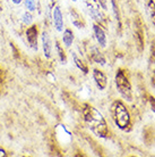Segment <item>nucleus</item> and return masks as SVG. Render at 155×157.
<instances>
[{
    "label": "nucleus",
    "instance_id": "obj_24",
    "mask_svg": "<svg viewBox=\"0 0 155 157\" xmlns=\"http://www.w3.org/2000/svg\"><path fill=\"white\" fill-rule=\"evenodd\" d=\"M50 1H53V0H50Z\"/></svg>",
    "mask_w": 155,
    "mask_h": 157
},
{
    "label": "nucleus",
    "instance_id": "obj_12",
    "mask_svg": "<svg viewBox=\"0 0 155 157\" xmlns=\"http://www.w3.org/2000/svg\"><path fill=\"white\" fill-rule=\"evenodd\" d=\"M62 41H63V43L66 44L67 47H70V46H71V43L74 41V33L71 32V30H69V29L65 30L63 36H62Z\"/></svg>",
    "mask_w": 155,
    "mask_h": 157
},
{
    "label": "nucleus",
    "instance_id": "obj_7",
    "mask_svg": "<svg viewBox=\"0 0 155 157\" xmlns=\"http://www.w3.org/2000/svg\"><path fill=\"white\" fill-rule=\"evenodd\" d=\"M94 33H95V38H96L97 42L101 47H105L106 46V36H105L104 30L101 28V25L99 24H94L93 26Z\"/></svg>",
    "mask_w": 155,
    "mask_h": 157
},
{
    "label": "nucleus",
    "instance_id": "obj_23",
    "mask_svg": "<svg viewBox=\"0 0 155 157\" xmlns=\"http://www.w3.org/2000/svg\"><path fill=\"white\" fill-rule=\"evenodd\" d=\"M13 2H14V4H16V5H18V4H20V2H22V0H13Z\"/></svg>",
    "mask_w": 155,
    "mask_h": 157
},
{
    "label": "nucleus",
    "instance_id": "obj_20",
    "mask_svg": "<svg viewBox=\"0 0 155 157\" xmlns=\"http://www.w3.org/2000/svg\"><path fill=\"white\" fill-rule=\"evenodd\" d=\"M4 82H5V72L2 71V68L0 67V91H1V88H2Z\"/></svg>",
    "mask_w": 155,
    "mask_h": 157
},
{
    "label": "nucleus",
    "instance_id": "obj_10",
    "mask_svg": "<svg viewBox=\"0 0 155 157\" xmlns=\"http://www.w3.org/2000/svg\"><path fill=\"white\" fill-rule=\"evenodd\" d=\"M136 39L138 40V43H139V49L143 50L144 49V30L142 24H138L136 26Z\"/></svg>",
    "mask_w": 155,
    "mask_h": 157
},
{
    "label": "nucleus",
    "instance_id": "obj_5",
    "mask_svg": "<svg viewBox=\"0 0 155 157\" xmlns=\"http://www.w3.org/2000/svg\"><path fill=\"white\" fill-rule=\"evenodd\" d=\"M93 78H94L95 83H96L97 88H99L100 90H104L105 88H106V84H108L106 75L102 71L95 68V70H93Z\"/></svg>",
    "mask_w": 155,
    "mask_h": 157
},
{
    "label": "nucleus",
    "instance_id": "obj_18",
    "mask_svg": "<svg viewBox=\"0 0 155 157\" xmlns=\"http://www.w3.org/2000/svg\"><path fill=\"white\" fill-rule=\"evenodd\" d=\"M25 6L28 10L33 12L35 9V0H25Z\"/></svg>",
    "mask_w": 155,
    "mask_h": 157
},
{
    "label": "nucleus",
    "instance_id": "obj_6",
    "mask_svg": "<svg viewBox=\"0 0 155 157\" xmlns=\"http://www.w3.org/2000/svg\"><path fill=\"white\" fill-rule=\"evenodd\" d=\"M52 20H53L54 28L57 29V31H62V29H63V17H62V13L59 7H54L53 13H52Z\"/></svg>",
    "mask_w": 155,
    "mask_h": 157
},
{
    "label": "nucleus",
    "instance_id": "obj_22",
    "mask_svg": "<svg viewBox=\"0 0 155 157\" xmlns=\"http://www.w3.org/2000/svg\"><path fill=\"white\" fill-rule=\"evenodd\" d=\"M0 156H6V151L4 149H0Z\"/></svg>",
    "mask_w": 155,
    "mask_h": 157
},
{
    "label": "nucleus",
    "instance_id": "obj_14",
    "mask_svg": "<svg viewBox=\"0 0 155 157\" xmlns=\"http://www.w3.org/2000/svg\"><path fill=\"white\" fill-rule=\"evenodd\" d=\"M56 49H57V51H58V55H59L60 60H61L62 63H66L67 62L66 52H65V50L61 48V46H60V43H59L58 41H56Z\"/></svg>",
    "mask_w": 155,
    "mask_h": 157
},
{
    "label": "nucleus",
    "instance_id": "obj_15",
    "mask_svg": "<svg viewBox=\"0 0 155 157\" xmlns=\"http://www.w3.org/2000/svg\"><path fill=\"white\" fill-rule=\"evenodd\" d=\"M150 76L152 86L155 88V62H150Z\"/></svg>",
    "mask_w": 155,
    "mask_h": 157
},
{
    "label": "nucleus",
    "instance_id": "obj_9",
    "mask_svg": "<svg viewBox=\"0 0 155 157\" xmlns=\"http://www.w3.org/2000/svg\"><path fill=\"white\" fill-rule=\"evenodd\" d=\"M89 57H91V59H92V60H94V62H95V63H97V64H101V65H104V64H105L104 56L102 55L101 52L97 50L96 48H93V49H92V52H91Z\"/></svg>",
    "mask_w": 155,
    "mask_h": 157
},
{
    "label": "nucleus",
    "instance_id": "obj_11",
    "mask_svg": "<svg viewBox=\"0 0 155 157\" xmlns=\"http://www.w3.org/2000/svg\"><path fill=\"white\" fill-rule=\"evenodd\" d=\"M146 6H147V13L148 15H150L151 22L155 28V1L154 0H147Z\"/></svg>",
    "mask_w": 155,
    "mask_h": 157
},
{
    "label": "nucleus",
    "instance_id": "obj_8",
    "mask_svg": "<svg viewBox=\"0 0 155 157\" xmlns=\"http://www.w3.org/2000/svg\"><path fill=\"white\" fill-rule=\"evenodd\" d=\"M42 44H43V51H44V56L47 58L51 57V50H52V46H51L50 36L48 34V32H43L42 34Z\"/></svg>",
    "mask_w": 155,
    "mask_h": 157
},
{
    "label": "nucleus",
    "instance_id": "obj_1",
    "mask_svg": "<svg viewBox=\"0 0 155 157\" xmlns=\"http://www.w3.org/2000/svg\"><path fill=\"white\" fill-rule=\"evenodd\" d=\"M84 121L91 131L100 138H106L109 136V128L103 115L89 104H84L81 109Z\"/></svg>",
    "mask_w": 155,
    "mask_h": 157
},
{
    "label": "nucleus",
    "instance_id": "obj_21",
    "mask_svg": "<svg viewBox=\"0 0 155 157\" xmlns=\"http://www.w3.org/2000/svg\"><path fill=\"white\" fill-rule=\"evenodd\" d=\"M99 1H101L102 7L104 8V9H106V2H105V0H99Z\"/></svg>",
    "mask_w": 155,
    "mask_h": 157
},
{
    "label": "nucleus",
    "instance_id": "obj_2",
    "mask_svg": "<svg viewBox=\"0 0 155 157\" xmlns=\"http://www.w3.org/2000/svg\"><path fill=\"white\" fill-rule=\"evenodd\" d=\"M110 114L114 124L122 131L132 129V117L129 110L121 100H114L110 106Z\"/></svg>",
    "mask_w": 155,
    "mask_h": 157
},
{
    "label": "nucleus",
    "instance_id": "obj_4",
    "mask_svg": "<svg viewBox=\"0 0 155 157\" xmlns=\"http://www.w3.org/2000/svg\"><path fill=\"white\" fill-rule=\"evenodd\" d=\"M38 34H39V30H38L36 25H32L26 30L27 41L30 42L31 47L35 50H38Z\"/></svg>",
    "mask_w": 155,
    "mask_h": 157
},
{
    "label": "nucleus",
    "instance_id": "obj_17",
    "mask_svg": "<svg viewBox=\"0 0 155 157\" xmlns=\"http://www.w3.org/2000/svg\"><path fill=\"white\" fill-rule=\"evenodd\" d=\"M22 20H23V23L26 24V25H30L32 23V21H33V16L31 15V13H24L23 14V17H22Z\"/></svg>",
    "mask_w": 155,
    "mask_h": 157
},
{
    "label": "nucleus",
    "instance_id": "obj_3",
    "mask_svg": "<svg viewBox=\"0 0 155 157\" xmlns=\"http://www.w3.org/2000/svg\"><path fill=\"white\" fill-rule=\"evenodd\" d=\"M116 86L118 91L126 100L132 101V83L129 81L128 73L124 68H119L116 73Z\"/></svg>",
    "mask_w": 155,
    "mask_h": 157
},
{
    "label": "nucleus",
    "instance_id": "obj_19",
    "mask_svg": "<svg viewBox=\"0 0 155 157\" xmlns=\"http://www.w3.org/2000/svg\"><path fill=\"white\" fill-rule=\"evenodd\" d=\"M147 100H148V102H150V105H151L152 109L155 112V98L153 97V96H152V94H148V96H147Z\"/></svg>",
    "mask_w": 155,
    "mask_h": 157
},
{
    "label": "nucleus",
    "instance_id": "obj_13",
    "mask_svg": "<svg viewBox=\"0 0 155 157\" xmlns=\"http://www.w3.org/2000/svg\"><path fill=\"white\" fill-rule=\"evenodd\" d=\"M73 58H74V62H75V64H76V66H77L83 73L87 74V73H88V67H87V65H86L81 58H78L77 56H76V54H73Z\"/></svg>",
    "mask_w": 155,
    "mask_h": 157
},
{
    "label": "nucleus",
    "instance_id": "obj_25",
    "mask_svg": "<svg viewBox=\"0 0 155 157\" xmlns=\"http://www.w3.org/2000/svg\"><path fill=\"white\" fill-rule=\"evenodd\" d=\"M74 1H76V0H74Z\"/></svg>",
    "mask_w": 155,
    "mask_h": 157
},
{
    "label": "nucleus",
    "instance_id": "obj_16",
    "mask_svg": "<svg viewBox=\"0 0 155 157\" xmlns=\"http://www.w3.org/2000/svg\"><path fill=\"white\" fill-rule=\"evenodd\" d=\"M89 13H91V15H92V17H93L94 20L97 21V22H101L102 16H101V14H100L99 10H96L95 8L91 6V7H89Z\"/></svg>",
    "mask_w": 155,
    "mask_h": 157
}]
</instances>
